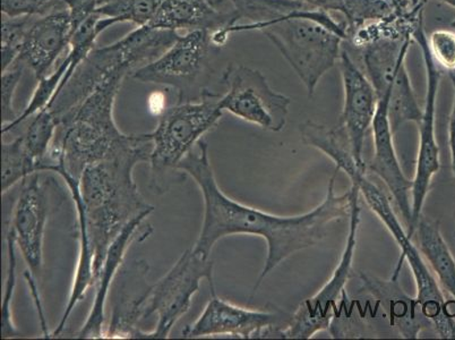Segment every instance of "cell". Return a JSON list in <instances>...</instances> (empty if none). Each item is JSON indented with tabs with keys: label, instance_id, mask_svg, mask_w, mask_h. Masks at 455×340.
I'll return each instance as SVG.
<instances>
[{
	"label": "cell",
	"instance_id": "obj_1",
	"mask_svg": "<svg viewBox=\"0 0 455 340\" xmlns=\"http://www.w3.org/2000/svg\"><path fill=\"white\" fill-rule=\"evenodd\" d=\"M180 170L196 181L204 202V218L194 252L210 258L215 244L228 236L251 235L266 239V263L251 298L283 261L297 252L317 246L328 236L333 223L349 219L353 206V189L341 196L335 194V182L340 172L338 168L330 178L324 200L308 213L283 217L243 205L219 188L210 161L209 144L203 140L197 144V152L188 153L181 161Z\"/></svg>",
	"mask_w": 455,
	"mask_h": 340
},
{
	"label": "cell",
	"instance_id": "obj_2",
	"mask_svg": "<svg viewBox=\"0 0 455 340\" xmlns=\"http://www.w3.org/2000/svg\"><path fill=\"white\" fill-rule=\"evenodd\" d=\"M245 24L214 32L211 40L221 47L233 33L259 31L275 45L303 82L309 98L321 78L340 60L350 26L342 15L305 0H229Z\"/></svg>",
	"mask_w": 455,
	"mask_h": 340
},
{
	"label": "cell",
	"instance_id": "obj_3",
	"mask_svg": "<svg viewBox=\"0 0 455 340\" xmlns=\"http://www.w3.org/2000/svg\"><path fill=\"white\" fill-rule=\"evenodd\" d=\"M151 151L148 134L128 135L105 159L86 167L78 180L94 255L95 280L108 250L124 228L139 215L155 211L140 196L133 178L134 168L148 163Z\"/></svg>",
	"mask_w": 455,
	"mask_h": 340
},
{
	"label": "cell",
	"instance_id": "obj_4",
	"mask_svg": "<svg viewBox=\"0 0 455 340\" xmlns=\"http://www.w3.org/2000/svg\"><path fill=\"white\" fill-rule=\"evenodd\" d=\"M132 69H115L76 109L58 120V130L47 160L80 180L90 165L105 159L127 139L115 122L116 99ZM44 169V173H45Z\"/></svg>",
	"mask_w": 455,
	"mask_h": 340
},
{
	"label": "cell",
	"instance_id": "obj_5",
	"mask_svg": "<svg viewBox=\"0 0 455 340\" xmlns=\"http://www.w3.org/2000/svg\"><path fill=\"white\" fill-rule=\"evenodd\" d=\"M220 95L203 91L201 101H183L169 107L160 116L156 130L148 133L152 141L150 161L151 189L167 192L185 174L180 165L193 151L202 136L218 126L222 118Z\"/></svg>",
	"mask_w": 455,
	"mask_h": 340
},
{
	"label": "cell",
	"instance_id": "obj_6",
	"mask_svg": "<svg viewBox=\"0 0 455 340\" xmlns=\"http://www.w3.org/2000/svg\"><path fill=\"white\" fill-rule=\"evenodd\" d=\"M178 38L180 35L175 31L139 27L117 43L93 49L47 109L57 120L63 118L115 69L127 68L133 73L163 55Z\"/></svg>",
	"mask_w": 455,
	"mask_h": 340
},
{
	"label": "cell",
	"instance_id": "obj_7",
	"mask_svg": "<svg viewBox=\"0 0 455 340\" xmlns=\"http://www.w3.org/2000/svg\"><path fill=\"white\" fill-rule=\"evenodd\" d=\"M413 33L386 32L358 49L363 72L378 97L388 99V115L395 134L404 123L418 124L423 117V108L405 66L409 48L415 43Z\"/></svg>",
	"mask_w": 455,
	"mask_h": 340
},
{
	"label": "cell",
	"instance_id": "obj_8",
	"mask_svg": "<svg viewBox=\"0 0 455 340\" xmlns=\"http://www.w3.org/2000/svg\"><path fill=\"white\" fill-rule=\"evenodd\" d=\"M213 261L194 252L186 250L171 271L152 285L148 297L146 319L156 314L158 317L156 329L140 338L167 339L173 327L188 312L192 298L200 289L202 280H206L210 292H215Z\"/></svg>",
	"mask_w": 455,
	"mask_h": 340
},
{
	"label": "cell",
	"instance_id": "obj_9",
	"mask_svg": "<svg viewBox=\"0 0 455 340\" xmlns=\"http://www.w3.org/2000/svg\"><path fill=\"white\" fill-rule=\"evenodd\" d=\"M353 189V206L349 217L348 238L345 250L338 267L328 283L318 290L315 295L307 298L298 306L291 315L287 328L280 331V339H310L321 331L329 330L335 310L340 302L346 286L353 275V264L355 247H357L358 231L362 221L361 192L358 186L351 184Z\"/></svg>",
	"mask_w": 455,
	"mask_h": 340
},
{
	"label": "cell",
	"instance_id": "obj_10",
	"mask_svg": "<svg viewBox=\"0 0 455 340\" xmlns=\"http://www.w3.org/2000/svg\"><path fill=\"white\" fill-rule=\"evenodd\" d=\"M222 83L227 86L226 94L219 101L223 111L262 130H283L291 99L273 90L259 70L230 65L223 73Z\"/></svg>",
	"mask_w": 455,
	"mask_h": 340
},
{
	"label": "cell",
	"instance_id": "obj_11",
	"mask_svg": "<svg viewBox=\"0 0 455 340\" xmlns=\"http://www.w3.org/2000/svg\"><path fill=\"white\" fill-rule=\"evenodd\" d=\"M413 41L419 45L423 56L426 77H427V90H426L423 117L417 124L419 132V149L416 163L415 176L412 178L411 193V223L407 231L409 238L415 234L418 222L423 215L426 198H427L433 178L440 172L441 158L435 132L436 102L438 90L444 70L438 68L430 55L427 41V33L425 31L424 20L413 33Z\"/></svg>",
	"mask_w": 455,
	"mask_h": 340
},
{
	"label": "cell",
	"instance_id": "obj_12",
	"mask_svg": "<svg viewBox=\"0 0 455 340\" xmlns=\"http://www.w3.org/2000/svg\"><path fill=\"white\" fill-rule=\"evenodd\" d=\"M291 317L280 311H260L242 308L223 300L217 292L211 293L208 304L196 322L183 330L184 338L230 337L279 338L280 331L287 328Z\"/></svg>",
	"mask_w": 455,
	"mask_h": 340
},
{
	"label": "cell",
	"instance_id": "obj_13",
	"mask_svg": "<svg viewBox=\"0 0 455 340\" xmlns=\"http://www.w3.org/2000/svg\"><path fill=\"white\" fill-rule=\"evenodd\" d=\"M53 184L41 173L27 177L8 227L14 234L16 246L22 253L28 271L35 278L43 271L44 231L52 210Z\"/></svg>",
	"mask_w": 455,
	"mask_h": 340
},
{
	"label": "cell",
	"instance_id": "obj_14",
	"mask_svg": "<svg viewBox=\"0 0 455 340\" xmlns=\"http://www.w3.org/2000/svg\"><path fill=\"white\" fill-rule=\"evenodd\" d=\"M212 33L196 30L180 36L176 43L156 61L133 72L135 80L167 85L178 90L180 102L192 88L208 60Z\"/></svg>",
	"mask_w": 455,
	"mask_h": 340
},
{
	"label": "cell",
	"instance_id": "obj_15",
	"mask_svg": "<svg viewBox=\"0 0 455 340\" xmlns=\"http://www.w3.org/2000/svg\"><path fill=\"white\" fill-rule=\"evenodd\" d=\"M343 108L338 126L349 141L351 151L359 167L367 169L363 159L368 132L373 126L379 97L363 69L355 63L348 49L342 47L340 60Z\"/></svg>",
	"mask_w": 455,
	"mask_h": 340
},
{
	"label": "cell",
	"instance_id": "obj_16",
	"mask_svg": "<svg viewBox=\"0 0 455 340\" xmlns=\"http://www.w3.org/2000/svg\"><path fill=\"white\" fill-rule=\"evenodd\" d=\"M374 156L367 170H371L390 190L393 200L405 225L409 230L411 223V193L412 180L404 175L401 168L398 155H396L395 133L392 131L390 115H388V99L379 98L378 111H376L373 126Z\"/></svg>",
	"mask_w": 455,
	"mask_h": 340
},
{
	"label": "cell",
	"instance_id": "obj_17",
	"mask_svg": "<svg viewBox=\"0 0 455 340\" xmlns=\"http://www.w3.org/2000/svg\"><path fill=\"white\" fill-rule=\"evenodd\" d=\"M150 214L139 215L124 228L122 233L111 244L103 261L100 272L95 280V296L88 319L78 331L77 337L82 339H99L106 337V304L111 284L117 277L125 259L128 248L134 242H143L152 234V227H143V223Z\"/></svg>",
	"mask_w": 455,
	"mask_h": 340
},
{
	"label": "cell",
	"instance_id": "obj_18",
	"mask_svg": "<svg viewBox=\"0 0 455 340\" xmlns=\"http://www.w3.org/2000/svg\"><path fill=\"white\" fill-rule=\"evenodd\" d=\"M359 290L374 298L395 335L405 339L419 338L424 330H433L432 322L426 317L416 297H411L401 287L399 279L388 280L359 272Z\"/></svg>",
	"mask_w": 455,
	"mask_h": 340
},
{
	"label": "cell",
	"instance_id": "obj_19",
	"mask_svg": "<svg viewBox=\"0 0 455 340\" xmlns=\"http://www.w3.org/2000/svg\"><path fill=\"white\" fill-rule=\"evenodd\" d=\"M148 264L136 261L119 271L113 302V313L105 338H140L139 323L146 319L152 285H148Z\"/></svg>",
	"mask_w": 455,
	"mask_h": 340
},
{
	"label": "cell",
	"instance_id": "obj_20",
	"mask_svg": "<svg viewBox=\"0 0 455 340\" xmlns=\"http://www.w3.org/2000/svg\"><path fill=\"white\" fill-rule=\"evenodd\" d=\"M226 0H164L148 27L178 32L226 30L239 22Z\"/></svg>",
	"mask_w": 455,
	"mask_h": 340
},
{
	"label": "cell",
	"instance_id": "obj_21",
	"mask_svg": "<svg viewBox=\"0 0 455 340\" xmlns=\"http://www.w3.org/2000/svg\"><path fill=\"white\" fill-rule=\"evenodd\" d=\"M73 27L68 7L31 20L18 61L28 66L36 80L48 76L49 70L69 45Z\"/></svg>",
	"mask_w": 455,
	"mask_h": 340
},
{
	"label": "cell",
	"instance_id": "obj_22",
	"mask_svg": "<svg viewBox=\"0 0 455 340\" xmlns=\"http://www.w3.org/2000/svg\"><path fill=\"white\" fill-rule=\"evenodd\" d=\"M47 173H55L63 178L66 185L69 190L74 203H76L78 225V256L76 269V276H74L72 289H70L68 304L61 317L60 325L53 330L52 338L58 337L64 333L66 325H68L70 314L76 308L78 303L85 297L86 292L95 284L94 273V255L92 246L88 231V223H86L84 209H83L80 183L78 180L69 175L66 170L60 165H52L48 168Z\"/></svg>",
	"mask_w": 455,
	"mask_h": 340
},
{
	"label": "cell",
	"instance_id": "obj_23",
	"mask_svg": "<svg viewBox=\"0 0 455 340\" xmlns=\"http://www.w3.org/2000/svg\"><path fill=\"white\" fill-rule=\"evenodd\" d=\"M340 14L350 26V36L359 28L407 19L418 0H305ZM350 39V38H349Z\"/></svg>",
	"mask_w": 455,
	"mask_h": 340
},
{
	"label": "cell",
	"instance_id": "obj_24",
	"mask_svg": "<svg viewBox=\"0 0 455 340\" xmlns=\"http://www.w3.org/2000/svg\"><path fill=\"white\" fill-rule=\"evenodd\" d=\"M413 238L441 287L455 302V258L443 238L440 222L421 215Z\"/></svg>",
	"mask_w": 455,
	"mask_h": 340
},
{
	"label": "cell",
	"instance_id": "obj_25",
	"mask_svg": "<svg viewBox=\"0 0 455 340\" xmlns=\"http://www.w3.org/2000/svg\"><path fill=\"white\" fill-rule=\"evenodd\" d=\"M115 24L114 20L102 18V16L94 13L73 31L69 41L70 52L68 55L70 57V66L68 73H66L64 81L61 82L57 94L60 93V90L64 88L66 83H68L73 74L76 73V70L78 66L83 63V61L93 51L98 36H100L102 32H105L107 28L115 26ZM53 101H55V99H53Z\"/></svg>",
	"mask_w": 455,
	"mask_h": 340
},
{
	"label": "cell",
	"instance_id": "obj_26",
	"mask_svg": "<svg viewBox=\"0 0 455 340\" xmlns=\"http://www.w3.org/2000/svg\"><path fill=\"white\" fill-rule=\"evenodd\" d=\"M164 0H103L95 13L115 20L146 27L155 19Z\"/></svg>",
	"mask_w": 455,
	"mask_h": 340
},
{
	"label": "cell",
	"instance_id": "obj_27",
	"mask_svg": "<svg viewBox=\"0 0 455 340\" xmlns=\"http://www.w3.org/2000/svg\"><path fill=\"white\" fill-rule=\"evenodd\" d=\"M3 193L23 182L33 174L39 173V165L33 159L24 144L23 136L11 142L3 141Z\"/></svg>",
	"mask_w": 455,
	"mask_h": 340
},
{
	"label": "cell",
	"instance_id": "obj_28",
	"mask_svg": "<svg viewBox=\"0 0 455 340\" xmlns=\"http://www.w3.org/2000/svg\"><path fill=\"white\" fill-rule=\"evenodd\" d=\"M58 130V122L49 109L40 111L32 119L26 134L24 144L33 159L39 165V173H44Z\"/></svg>",
	"mask_w": 455,
	"mask_h": 340
},
{
	"label": "cell",
	"instance_id": "obj_29",
	"mask_svg": "<svg viewBox=\"0 0 455 340\" xmlns=\"http://www.w3.org/2000/svg\"><path fill=\"white\" fill-rule=\"evenodd\" d=\"M69 66L70 57L68 55L65 58L63 63L58 66L55 72L38 80V85H36L31 101L26 107V109L23 110V113L18 116V118H16L14 122L2 127V133H4V134L14 130V128L18 127L20 123L24 122V120L32 117V116H36L40 113V111L47 109V108L51 106L53 99L56 98V94L58 90H60L61 82L64 81V77L66 73H68Z\"/></svg>",
	"mask_w": 455,
	"mask_h": 340
},
{
	"label": "cell",
	"instance_id": "obj_30",
	"mask_svg": "<svg viewBox=\"0 0 455 340\" xmlns=\"http://www.w3.org/2000/svg\"><path fill=\"white\" fill-rule=\"evenodd\" d=\"M16 240L11 230L6 234L7 267L5 285L2 303V338H14L20 336L18 328L14 325L12 303H13L16 287Z\"/></svg>",
	"mask_w": 455,
	"mask_h": 340
},
{
	"label": "cell",
	"instance_id": "obj_31",
	"mask_svg": "<svg viewBox=\"0 0 455 340\" xmlns=\"http://www.w3.org/2000/svg\"><path fill=\"white\" fill-rule=\"evenodd\" d=\"M30 16L8 18L4 15L2 23V73L19 61L26 39Z\"/></svg>",
	"mask_w": 455,
	"mask_h": 340
},
{
	"label": "cell",
	"instance_id": "obj_32",
	"mask_svg": "<svg viewBox=\"0 0 455 340\" xmlns=\"http://www.w3.org/2000/svg\"><path fill=\"white\" fill-rule=\"evenodd\" d=\"M430 55L444 73L455 70V30L438 28L427 36Z\"/></svg>",
	"mask_w": 455,
	"mask_h": 340
},
{
	"label": "cell",
	"instance_id": "obj_33",
	"mask_svg": "<svg viewBox=\"0 0 455 340\" xmlns=\"http://www.w3.org/2000/svg\"><path fill=\"white\" fill-rule=\"evenodd\" d=\"M63 8L64 0H2L3 14L8 18L44 16Z\"/></svg>",
	"mask_w": 455,
	"mask_h": 340
},
{
	"label": "cell",
	"instance_id": "obj_34",
	"mask_svg": "<svg viewBox=\"0 0 455 340\" xmlns=\"http://www.w3.org/2000/svg\"><path fill=\"white\" fill-rule=\"evenodd\" d=\"M24 64L20 61H16V64L12 66L11 69L3 72L2 76V114H3V126L8 125L14 122L18 116H16L13 99L16 88L19 86L20 78L23 77Z\"/></svg>",
	"mask_w": 455,
	"mask_h": 340
},
{
	"label": "cell",
	"instance_id": "obj_35",
	"mask_svg": "<svg viewBox=\"0 0 455 340\" xmlns=\"http://www.w3.org/2000/svg\"><path fill=\"white\" fill-rule=\"evenodd\" d=\"M451 83L453 86V105L451 109L450 119H449V147L451 155V168H452V174L455 180V70L448 73Z\"/></svg>",
	"mask_w": 455,
	"mask_h": 340
},
{
	"label": "cell",
	"instance_id": "obj_36",
	"mask_svg": "<svg viewBox=\"0 0 455 340\" xmlns=\"http://www.w3.org/2000/svg\"><path fill=\"white\" fill-rule=\"evenodd\" d=\"M441 3L446 4L450 7L455 8V0H440Z\"/></svg>",
	"mask_w": 455,
	"mask_h": 340
},
{
	"label": "cell",
	"instance_id": "obj_37",
	"mask_svg": "<svg viewBox=\"0 0 455 340\" xmlns=\"http://www.w3.org/2000/svg\"><path fill=\"white\" fill-rule=\"evenodd\" d=\"M453 242L455 247V211H454V231H453Z\"/></svg>",
	"mask_w": 455,
	"mask_h": 340
},
{
	"label": "cell",
	"instance_id": "obj_38",
	"mask_svg": "<svg viewBox=\"0 0 455 340\" xmlns=\"http://www.w3.org/2000/svg\"><path fill=\"white\" fill-rule=\"evenodd\" d=\"M451 27H452V28H454V30H455V20H453L452 23H451Z\"/></svg>",
	"mask_w": 455,
	"mask_h": 340
}]
</instances>
